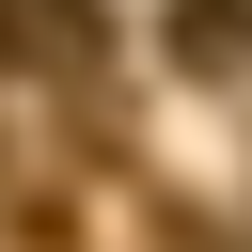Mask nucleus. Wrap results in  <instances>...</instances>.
I'll list each match as a JSON object with an SVG mask.
<instances>
[{
  "instance_id": "1",
  "label": "nucleus",
  "mask_w": 252,
  "mask_h": 252,
  "mask_svg": "<svg viewBox=\"0 0 252 252\" xmlns=\"http://www.w3.org/2000/svg\"><path fill=\"white\" fill-rule=\"evenodd\" d=\"M110 47V16L94 0H0V63H47V79H79Z\"/></svg>"
},
{
  "instance_id": "2",
  "label": "nucleus",
  "mask_w": 252,
  "mask_h": 252,
  "mask_svg": "<svg viewBox=\"0 0 252 252\" xmlns=\"http://www.w3.org/2000/svg\"><path fill=\"white\" fill-rule=\"evenodd\" d=\"M158 32H173V63H189V79H252V0H173Z\"/></svg>"
},
{
  "instance_id": "3",
  "label": "nucleus",
  "mask_w": 252,
  "mask_h": 252,
  "mask_svg": "<svg viewBox=\"0 0 252 252\" xmlns=\"http://www.w3.org/2000/svg\"><path fill=\"white\" fill-rule=\"evenodd\" d=\"M189 252H205V236H189Z\"/></svg>"
}]
</instances>
